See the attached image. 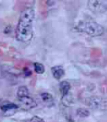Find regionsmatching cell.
I'll use <instances>...</instances> for the list:
<instances>
[{
    "mask_svg": "<svg viewBox=\"0 0 107 122\" xmlns=\"http://www.w3.org/2000/svg\"><path fill=\"white\" fill-rule=\"evenodd\" d=\"M25 70L26 71H25V74H26V76H30L31 74H32V73H31V71L29 70L28 68H25Z\"/></svg>",
    "mask_w": 107,
    "mask_h": 122,
    "instance_id": "5bb4252c",
    "label": "cell"
},
{
    "mask_svg": "<svg viewBox=\"0 0 107 122\" xmlns=\"http://www.w3.org/2000/svg\"><path fill=\"white\" fill-rule=\"evenodd\" d=\"M17 96L19 98H23L29 96V90L26 86H21L17 91Z\"/></svg>",
    "mask_w": 107,
    "mask_h": 122,
    "instance_id": "30bf717a",
    "label": "cell"
},
{
    "mask_svg": "<svg viewBox=\"0 0 107 122\" xmlns=\"http://www.w3.org/2000/svg\"><path fill=\"white\" fill-rule=\"evenodd\" d=\"M86 104L94 109L106 110L107 99L99 97H92L86 99Z\"/></svg>",
    "mask_w": 107,
    "mask_h": 122,
    "instance_id": "3957f363",
    "label": "cell"
},
{
    "mask_svg": "<svg viewBox=\"0 0 107 122\" xmlns=\"http://www.w3.org/2000/svg\"><path fill=\"white\" fill-rule=\"evenodd\" d=\"M34 15V10L32 7H27L21 12L15 31V38L18 41L28 42L32 38Z\"/></svg>",
    "mask_w": 107,
    "mask_h": 122,
    "instance_id": "6da1fadb",
    "label": "cell"
},
{
    "mask_svg": "<svg viewBox=\"0 0 107 122\" xmlns=\"http://www.w3.org/2000/svg\"><path fill=\"white\" fill-rule=\"evenodd\" d=\"M76 113L80 117H87L90 115V112L84 108H78L76 111Z\"/></svg>",
    "mask_w": 107,
    "mask_h": 122,
    "instance_id": "7c38bea8",
    "label": "cell"
},
{
    "mask_svg": "<svg viewBox=\"0 0 107 122\" xmlns=\"http://www.w3.org/2000/svg\"><path fill=\"white\" fill-rule=\"evenodd\" d=\"M51 72L56 80H60L65 75V70L62 66H55L51 67Z\"/></svg>",
    "mask_w": 107,
    "mask_h": 122,
    "instance_id": "52a82bcc",
    "label": "cell"
},
{
    "mask_svg": "<svg viewBox=\"0 0 107 122\" xmlns=\"http://www.w3.org/2000/svg\"><path fill=\"white\" fill-rule=\"evenodd\" d=\"M87 7L92 12L102 13L107 10V0H90Z\"/></svg>",
    "mask_w": 107,
    "mask_h": 122,
    "instance_id": "277c9868",
    "label": "cell"
},
{
    "mask_svg": "<svg viewBox=\"0 0 107 122\" xmlns=\"http://www.w3.org/2000/svg\"><path fill=\"white\" fill-rule=\"evenodd\" d=\"M34 71L37 74H42L45 71V68H44L43 65L40 63H34Z\"/></svg>",
    "mask_w": 107,
    "mask_h": 122,
    "instance_id": "8fae6325",
    "label": "cell"
},
{
    "mask_svg": "<svg viewBox=\"0 0 107 122\" xmlns=\"http://www.w3.org/2000/svg\"><path fill=\"white\" fill-rule=\"evenodd\" d=\"M40 97H41L43 102L45 103L48 107H51L54 104V99L53 96L51 93L44 92L41 93Z\"/></svg>",
    "mask_w": 107,
    "mask_h": 122,
    "instance_id": "ba28073f",
    "label": "cell"
},
{
    "mask_svg": "<svg viewBox=\"0 0 107 122\" xmlns=\"http://www.w3.org/2000/svg\"><path fill=\"white\" fill-rule=\"evenodd\" d=\"M19 106L16 104L9 102V101H4L2 103H0V110L4 113L5 116H10L13 115L17 110Z\"/></svg>",
    "mask_w": 107,
    "mask_h": 122,
    "instance_id": "5b68a950",
    "label": "cell"
},
{
    "mask_svg": "<svg viewBox=\"0 0 107 122\" xmlns=\"http://www.w3.org/2000/svg\"><path fill=\"white\" fill-rule=\"evenodd\" d=\"M29 122H45V121H44V120L43 118H40L38 116H33L30 119Z\"/></svg>",
    "mask_w": 107,
    "mask_h": 122,
    "instance_id": "4fadbf2b",
    "label": "cell"
},
{
    "mask_svg": "<svg viewBox=\"0 0 107 122\" xmlns=\"http://www.w3.org/2000/svg\"><path fill=\"white\" fill-rule=\"evenodd\" d=\"M59 89L62 96V97H64L68 94L70 90V84L67 81H62L59 83Z\"/></svg>",
    "mask_w": 107,
    "mask_h": 122,
    "instance_id": "9c48e42d",
    "label": "cell"
},
{
    "mask_svg": "<svg viewBox=\"0 0 107 122\" xmlns=\"http://www.w3.org/2000/svg\"><path fill=\"white\" fill-rule=\"evenodd\" d=\"M19 106L24 110H31L37 106L36 101L29 96L23 98H19Z\"/></svg>",
    "mask_w": 107,
    "mask_h": 122,
    "instance_id": "8992f818",
    "label": "cell"
},
{
    "mask_svg": "<svg viewBox=\"0 0 107 122\" xmlns=\"http://www.w3.org/2000/svg\"><path fill=\"white\" fill-rule=\"evenodd\" d=\"M78 32H84L92 37L101 36L103 33V27L95 21H80L76 27Z\"/></svg>",
    "mask_w": 107,
    "mask_h": 122,
    "instance_id": "7a4b0ae2",
    "label": "cell"
}]
</instances>
